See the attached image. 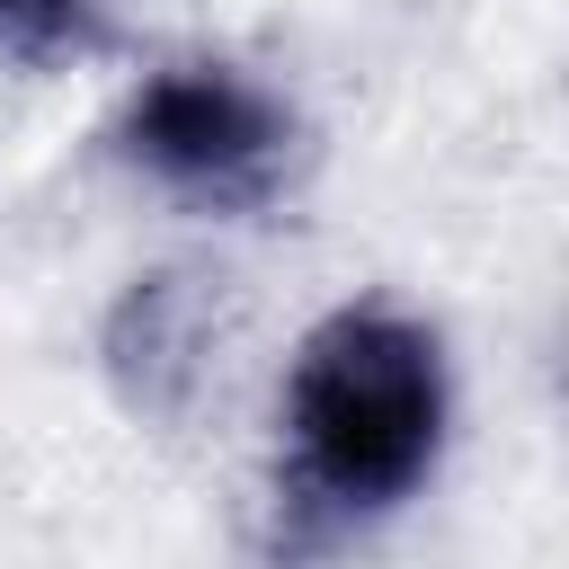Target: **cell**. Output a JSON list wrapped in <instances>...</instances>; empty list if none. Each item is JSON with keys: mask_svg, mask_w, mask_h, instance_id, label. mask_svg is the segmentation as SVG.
<instances>
[{"mask_svg": "<svg viewBox=\"0 0 569 569\" xmlns=\"http://www.w3.org/2000/svg\"><path fill=\"white\" fill-rule=\"evenodd\" d=\"M453 445V356L400 302H338L302 329L276 391V516L347 542L427 498Z\"/></svg>", "mask_w": 569, "mask_h": 569, "instance_id": "obj_1", "label": "cell"}, {"mask_svg": "<svg viewBox=\"0 0 569 569\" xmlns=\"http://www.w3.org/2000/svg\"><path fill=\"white\" fill-rule=\"evenodd\" d=\"M107 27V0H0V62H62Z\"/></svg>", "mask_w": 569, "mask_h": 569, "instance_id": "obj_3", "label": "cell"}, {"mask_svg": "<svg viewBox=\"0 0 569 569\" xmlns=\"http://www.w3.org/2000/svg\"><path fill=\"white\" fill-rule=\"evenodd\" d=\"M107 151L160 204L240 222V213H267L284 196V178L302 160V116L258 71L196 53V62H160L151 80L124 89Z\"/></svg>", "mask_w": 569, "mask_h": 569, "instance_id": "obj_2", "label": "cell"}]
</instances>
